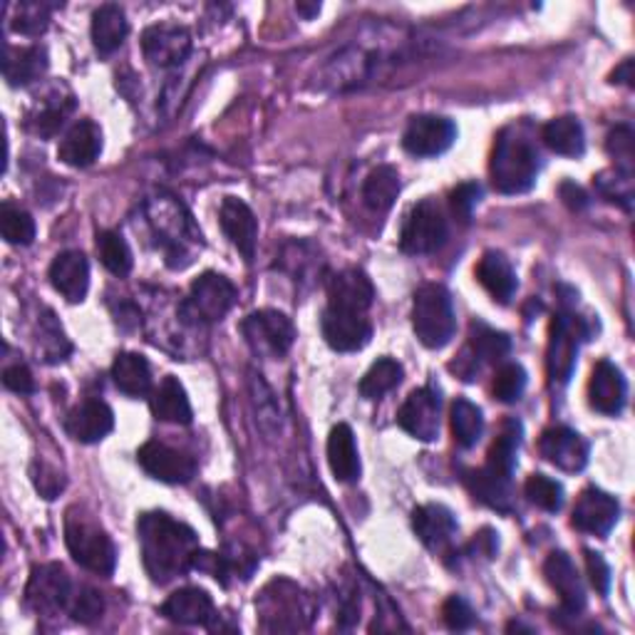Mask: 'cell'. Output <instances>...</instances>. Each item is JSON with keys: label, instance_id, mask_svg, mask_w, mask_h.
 Listing matches in <instances>:
<instances>
[{"label": "cell", "instance_id": "cell-1", "mask_svg": "<svg viewBox=\"0 0 635 635\" xmlns=\"http://www.w3.org/2000/svg\"><path fill=\"white\" fill-rule=\"evenodd\" d=\"M139 549L155 583H169L184 576L199 549L197 531L184 521L171 519L165 511H147L137 521Z\"/></svg>", "mask_w": 635, "mask_h": 635}, {"label": "cell", "instance_id": "cell-2", "mask_svg": "<svg viewBox=\"0 0 635 635\" xmlns=\"http://www.w3.org/2000/svg\"><path fill=\"white\" fill-rule=\"evenodd\" d=\"M533 139L521 127L501 129L491 152V184L501 194H523L537 184L541 161Z\"/></svg>", "mask_w": 635, "mask_h": 635}, {"label": "cell", "instance_id": "cell-3", "mask_svg": "<svg viewBox=\"0 0 635 635\" xmlns=\"http://www.w3.org/2000/svg\"><path fill=\"white\" fill-rule=\"evenodd\" d=\"M261 628L266 633H298L314 621V601L288 579H276L256 599Z\"/></svg>", "mask_w": 635, "mask_h": 635}, {"label": "cell", "instance_id": "cell-4", "mask_svg": "<svg viewBox=\"0 0 635 635\" xmlns=\"http://www.w3.org/2000/svg\"><path fill=\"white\" fill-rule=\"evenodd\" d=\"M412 328H415L417 340L430 350L445 348L455 338V304L445 286L425 284L417 290L415 304H412Z\"/></svg>", "mask_w": 635, "mask_h": 635}, {"label": "cell", "instance_id": "cell-5", "mask_svg": "<svg viewBox=\"0 0 635 635\" xmlns=\"http://www.w3.org/2000/svg\"><path fill=\"white\" fill-rule=\"evenodd\" d=\"M65 543L70 557H73L80 567L99 573V576H109L117 563V549L107 531L85 517L80 509H70L65 519Z\"/></svg>", "mask_w": 635, "mask_h": 635}, {"label": "cell", "instance_id": "cell-6", "mask_svg": "<svg viewBox=\"0 0 635 635\" xmlns=\"http://www.w3.org/2000/svg\"><path fill=\"white\" fill-rule=\"evenodd\" d=\"M447 241V219L435 199H425L410 209L402 224L400 248L410 256H427L445 246Z\"/></svg>", "mask_w": 635, "mask_h": 635}, {"label": "cell", "instance_id": "cell-7", "mask_svg": "<svg viewBox=\"0 0 635 635\" xmlns=\"http://www.w3.org/2000/svg\"><path fill=\"white\" fill-rule=\"evenodd\" d=\"M586 336H589L586 326H583V320L573 314H559L553 318L547 350V370L551 385H567L573 378L581 340Z\"/></svg>", "mask_w": 635, "mask_h": 635}, {"label": "cell", "instance_id": "cell-8", "mask_svg": "<svg viewBox=\"0 0 635 635\" xmlns=\"http://www.w3.org/2000/svg\"><path fill=\"white\" fill-rule=\"evenodd\" d=\"M236 304V286L226 276L207 271L194 284L184 304H181V316L194 322H214L224 318Z\"/></svg>", "mask_w": 635, "mask_h": 635}, {"label": "cell", "instance_id": "cell-9", "mask_svg": "<svg viewBox=\"0 0 635 635\" xmlns=\"http://www.w3.org/2000/svg\"><path fill=\"white\" fill-rule=\"evenodd\" d=\"M241 332L256 356L271 360L284 358L296 340L294 320L278 310H256V314L246 316L241 322Z\"/></svg>", "mask_w": 635, "mask_h": 635}, {"label": "cell", "instance_id": "cell-10", "mask_svg": "<svg viewBox=\"0 0 635 635\" xmlns=\"http://www.w3.org/2000/svg\"><path fill=\"white\" fill-rule=\"evenodd\" d=\"M28 606L35 613H57L70 608L73 603V583H70L65 569L60 563H45V567H35L33 576L28 581L25 589Z\"/></svg>", "mask_w": 635, "mask_h": 635}, {"label": "cell", "instance_id": "cell-11", "mask_svg": "<svg viewBox=\"0 0 635 635\" xmlns=\"http://www.w3.org/2000/svg\"><path fill=\"white\" fill-rule=\"evenodd\" d=\"M457 125L447 117L420 115L412 117L402 135V147L415 157H440L455 145Z\"/></svg>", "mask_w": 635, "mask_h": 635}, {"label": "cell", "instance_id": "cell-12", "mask_svg": "<svg viewBox=\"0 0 635 635\" xmlns=\"http://www.w3.org/2000/svg\"><path fill=\"white\" fill-rule=\"evenodd\" d=\"M137 462L149 477L165 484H187L197 475V462L179 449L149 440L137 452Z\"/></svg>", "mask_w": 635, "mask_h": 635}, {"label": "cell", "instance_id": "cell-13", "mask_svg": "<svg viewBox=\"0 0 635 635\" xmlns=\"http://www.w3.org/2000/svg\"><path fill=\"white\" fill-rule=\"evenodd\" d=\"M322 338L328 346L338 352H356L362 350L372 338V326L366 314H352V310L326 308L320 320Z\"/></svg>", "mask_w": 635, "mask_h": 635}, {"label": "cell", "instance_id": "cell-14", "mask_svg": "<svg viewBox=\"0 0 635 635\" xmlns=\"http://www.w3.org/2000/svg\"><path fill=\"white\" fill-rule=\"evenodd\" d=\"M191 50V35L184 25L159 23L142 33V53L155 67H174L184 63Z\"/></svg>", "mask_w": 635, "mask_h": 635}, {"label": "cell", "instance_id": "cell-15", "mask_svg": "<svg viewBox=\"0 0 635 635\" xmlns=\"http://www.w3.org/2000/svg\"><path fill=\"white\" fill-rule=\"evenodd\" d=\"M398 425L410 437L420 442H432L440 435V395L430 388L410 392L405 405L398 412Z\"/></svg>", "mask_w": 635, "mask_h": 635}, {"label": "cell", "instance_id": "cell-16", "mask_svg": "<svg viewBox=\"0 0 635 635\" xmlns=\"http://www.w3.org/2000/svg\"><path fill=\"white\" fill-rule=\"evenodd\" d=\"M621 517L618 501L611 494L601 491L596 487H589L581 491V497L573 507V527L583 533H593V537H606V533L616 527Z\"/></svg>", "mask_w": 635, "mask_h": 635}, {"label": "cell", "instance_id": "cell-17", "mask_svg": "<svg viewBox=\"0 0 635 635\" xmlns=\"http://www.w3.org/2000/svg\"><path fill=\"white\" fill-rule=\"evenodd\" d=\"M539 449L543 459L571 475L589 465V442L569 427H549L539 440Z\"/></svg>", "mask_w": 635, "mask_h": 635}, {"label": "cell", "instance_id": "cell-18", "mask_svg": "<svg viewBox=\"0 0 635 635\" xmlns=\"http://www.w3.org/2000/svg\"><path fill=\"white\" fill-rule=\"evenodd\" d=\"M543 576H547L551 589L561 596V608L567 616H579V613L586 608V591H583L581 576L569 553H549L547 563H543Z\"/></svg>", "mask_w": 635, "mask_h": 635}, {"label": "cell", "instance_id": "cell-19", "mask_svg": "<svg viewBox=\"0 0 635 635\" xmlns=\"http://www.w3.org/2000/svg\"><path fill=\"white\" fill-rule=\"evenodd\" d=\"M221 229H224L226 239L239 248V254L246 261H254L256 244H258V221L251 211L246 201L236 197H226L219 211Z\"/></svg>", "mask_w": 635, "mask_h": 635}, {"label": "cell", "instance_id": "cell-20", "mask_svg": "<svg viewBox=\"0 0 635 635\" xmlns=\"http://www.w3.org/2000/svg\"><path fill=\"white\" fill-rule=\"evenodd\" d=\"M628 398V385L623 372L613 366L611 360H601L596 368H593V375L589 382V400L591 408L601 412V415L616 417L626 408Z\"/></svg>", "mask_w": 635, "mask_h": 635}, {"label": "cell", "instance_id": "cell-21", "mask_svg": "<svg viewBox=\"0 0 635 635\" xmlns=\"http://www.w3.org/2000/svg\"><path fill=\"white\" fill-rule=\"evenodd\" d=\"M161 616L181 626H211L216 621V608L204 589L187 586L161 603Z\"/></svg>", "mask_w": 635, "mask_h": 635}, {"label": "cell", "instance_id": "cell-22", "mask_svg": "<svg viewBox=\"0 0 635 635\" xmlns=\"http://www.w3.org/2000/svg\"><path fill=\"white\" fill-rule=\"evenodd\" d=\"M375 300V286L360 268H346L328 281V306L366 314Z\"/></svg>", "mask_w": 635, "mask_h": 635}, {"label": "cell", "instance_id": "cell-23", "mask_svg": "<svg viewBox=\"0 0 635 635\" xmlns=\"http://www.w3.org/2000/svg\"><path fill=\"white\" fill-rule=\"evenodd\" d=\"M50 284L70 304H83L89 288V264L83 251H63L50 266Z\"/></svg>", "mask_w": 635, "mask_h": 635}, {"label": "cell", "instance_id": "cell-24", "mask_svg": "<svg viewBox=\"0 0 635 635\" xmlns=\"http://www.w3.org/2000/svg\"><path fill=\"white\" fill-rule=\"evenodd\" d=\"M115 427V415L103 400H85L70 412L65 420V432L75 442L83 445H95V442L105 440Z\"/></svg>", "mask_w": 635, "mask_h": 635}, {"label": "cell", "instance_id": "cell-25", "mask_svg": "<svg viewBox=\"0 0 635 635\" xmlns=\"http://www.w3.org/2000/svg\"><path fill=\"white\" fill-rule=\"evenodd\" d=\"M412 527L420 541L432 551H445L457 537V519L442 504H425L412 511Z\"/></svg>", "mask_w": 635, "mask_h": 635}, {"label": "cell", "instance_id": "cell-26", "mask_svg": "<svg viewBox=\"0 0 635 635\" xmlns=\"http://www.w3.org/2000/svg\"><path fill=\"white\" fill-rule=\"evenodd\" d=\"M99 152H103V129L93 119H80L77 125L70 127V133L60 142L57 157L70 167H89L95 165Z\"/></svg>", "mask_w": 635, "mask_h": 635}, {"label": "cell", "instance_id": "cell-27", "mask_svg": "<svg viewBox=\"0 0 635 635\" xmlns=\"http://www.w3.org/2000/svg\"><path fill=\"white\" fill-rule=\"evenodd\" d=\"M477 278L484 290H487L494 300H499L501 306H507L519 288V281L509 258L499 254V251H487V254L481 256L477 266Z\"/></svg>", "mask_w": 635, "mask_h": 635}, {"label": "cell", "instance_id": "cell-28", "mask_svg": "<svg viewBox=\"0 0 635 635\" xmlns=\"http://www.w3.org/2000/svg\"><path fill=\"white\" fill-rule=\"evenodd\" d=\"M328 465L332 477L342 484H352L360 479V455L356 445V435L348 425H336L328 437Z\"/></svg>", "mask_w": 635, "mask_h": 635}, {"label": "cell", "instance_id": "cell-29", "mask_svg": "<svg viewBox=\"0 0 635 635\" xmlns=\"http://www.w3.org/2000/svg\"><path fill=\"white\" fill-rule=\"evenodd\" d=\"M45 70H47V50L43 45L6 50L3 75L8 80V85L25 87L43 77Z\"/></svg>", "mask_w": 635, "mask_h": 635}, {"label": "cell", "instance_id": "cell-30", "mask_svg": "<svg viewBox=\"0 0 635 635\" xmlns=\"http://www.w3.org/2000/svg\"><path fill=\"white\" fill-rule=\"evenodd\" d=\"M113 382L127 398H147L152 392V368L139 352H119L113 366Z\"/></svg>", "mask_w": 635, "mask_h": 635}, {"label": "cell", "instance_id": "cell-31", "mask_svg": "<svg viewBox=\"0 0 635 635\" xmlns=\"http://www.w3.org/2000/svg\"><path fill=\"white\" fill-rule=\"evenodd\" d=\"M465 484L467 489L475 494V499L487 504V507L504 514H509L514 509V491L509 477H501L489 467H484L465 472Z\"/></svg>", "mask_w": 635, "mask_h": 635}, {"label": "cell", "instance_id": "cell-32", "mask_svg": "<svg viewBox=\"0 0 635 635\" xmlns=\"http://www.w3.org/2000/svg\"><path fill=\"white\" fill-rule=\"evenodd\" d=\"M129 33L125 10L115 3H105L93 15V43L99 55H113L123 47Z\"/></svg>", "mask_w": 635, "mask_h": 635}, {"label": "cell", "instance_id": "cell-33", "mask_svg": "<svg viewBox=\"0 0 635 635\" xmlns=\"http://www.w3.org/2000/svg\"><path fill=\"white\" fill-rule=\"evenodd\" d=\"M152 412L161 422L171 425H189L191 422V405L187 398L184 385L177 378L167 375L159 382V388L152 392Z\"/></svg>", "mask_w": 635, "mask_h": 635}, {"label": "cell", "instance_id": "cell-34", "mask_svg": "<svg viewBox=\"0 0 635 635\" xmlns=\"http://www.w3.org/2000/svg\"><path fill=\"white\" fill-rule=\"evenodd\" d=\"M541 139L553 155L561 157H581L586 149V137H583V127L576 117H557L543 125Z\"/></svg>", "mask_w": 635, "mask_h": 635}, {"label": "cell", "instance_id": "cell-35", "mask_svg": "<svg viewBox=\"0 0 635 635\" xmlns=\"http://www.w3.org/2000/svg\"><path fill=\"white\" fill-rule=\"evenodd\" d=\"M400 194V174L395 167L382 165L378 169L370 171V177L366 179V187H362V201L370 211L375 214H385L392 209L395 199Z\"/></svg>", "mask_w": 635, "mask_h": 635}, {"label": "cell", "instance_id": "cell-36", "mask_svg": "<svg viewBox=\"0 0 635 635\" xmlns=\"http://www.w3.org/2000/svg\"><path fill=\"white\" fill-rule=\"evenodd\" d=\"M519 447H521V425L517 420H507L499 432V437L494 440V445L489 447L487 467L501 477H511L514 467H517Z\"/></svg>", "mask_w": 635, "mask_h": 635}, {"label": "cell", "instance_id": "cell-37", "mask_svg": "<svg viewBox=\"0 0 635 635\" xmlns=\"http://www.w3.org/2000/svg\"><path fill=\"white\" fill-rule=\"evenodd\" d=\"M449 422H452V435H455V442L459 447L469 449L481 440L484 417L475 402H469L465 398L455 400V405H452V412H449Z\"/></svg>", "mask_w": 635, "mask_h": 635}, {"label": "cell", "instance_id": "cell-38", "mask_svg": "<svg viewBox=\"0 0 635 635\" xmlns=\"http://www.w3.org/2000/svg\"><path fill=\"white\" fill-rule=\"evenodd\" d=\"M402 382V366L392 358H380L360 380V395L366 400H380Z\"/></svg>", "mask_w": 635, "mask_h": 635}, {"label": "cell", "instance_id": "cell-39", "mask_svg": "<svg viewBox=\"0 0 635 635\" xmlns=\"http://www.w3.org/2000/svg\"><path fill=\"white\" fill-rule=\"evenodd\" d=\"M97 254L103 266L115 276H127L133 271V251L123 234L117 231H99L97 234Z\"/></svg>", "mask_w": 635, "mask_h": 635}, {"label": "cell", "instance_id": "cell-40", "mask_svg": "<svg viewBox=\"0 0 635 635\" xmlns=\"http://www.w3.org/2000/svg\"><path fill=\"white\" fill-rule=\"evenodd\" d=\"M469 348L475 352V358H481L484 362H501L509 356L511 340L507 332H499L484 322H472V336Z\"/></svg>", "mask_w": 635, "mask_h": 635}, {"label": "cell", "instance_id": "cell-41", "mask_svg": "<svg viewBox=\"0 0 635 635\" xmlns=\"http://www.w3.org/2000/svg\"><path fill=\"white\" fill-rule=\"evenodd\" d=\"M0 231H3L8 244L30 246L35 239V221L20 207L3 204V209H0Z\"/></svg>", "mask_w": 635, "mask_h": 635}, {"label": "cell", "instance_id": "cell-42", "mask_svg": "<svg viewBox=\"0 0 635 635\" xmlns=\"http://www.w3.org/2000/svg\"><path fill=\"white\" fill-rule=\"evenodd\" d=\"M40 350H43V356L47 362H63L70 352H73V346H70V340L65 338V330L60 322L55 320V316L45 314V318H40Z\"/></svg>", "mask_w": 635, "mask_h": 635}, {"label": "cell", "instance_id": "cell-43", "mask_svg": "<svg viewBox=\"0 0 635 635\" xmlns=\"http://www.w3.org/2000/svg\"><path fill=\"white\" fill-rule=\"evenodd\" d=\"M527 370H523L519 362H507V366H501L497 370V375H494V398H497L499 402H507V405H511V402H519L521 395H523V390H527Z\"/></svg>", "mask_w": 635, "mask_h": 635}, {"label": "cell", "instance_id": "cell-44", "mask_svg": "<svg viewBox=\"0 0 635 635\" xmlns=\"http://www.w3.org/2000/svg\"><path fill=\"white\" fill-rule=\"evenodd\" d=\"M523 491H527V499L543 511H559L563 507V487L547 475H531Z\"/></svg>", "mask_w": 635, "mask_h": 635}, {"label": "cell", "instance_id": "cell-45", "mask_svg": "<svg viewBox=\"0 0 635 635\" xmlns=\"http://www.w3.org/2000/svg\"><path fill=\"white\" fill-rule=\"evenodd\" d=\"M596 187L603 197H606L608 201H613V204H618L621 207H626L631 209V201H633V187H631V174L628 171H603V174L596 177Z\"/></svg>", "mask_w": 635, "mask_h": 635}, {"label": "cell", "instance_id": "cell-46", "mask_svg": "<svg viewBox=\"0 0 635 635\" xmlns=\"http://www.w3.org/2000/svg\"><path fill=\"white\" fill-rule=\"evenodd\" d=\"M105 613V599L103 593L95 589H80V593L73 596V603H70V616H73L77 623H95L103 618Z\"/></svg>", "mask_w": 635, "mask_h": 635}, {"label": "cell", "instance_id": "cell-47", "mask_svg": "<svg viewBox=\"0 0 635 635\" xmlns=\"http://www.w3.org/2000/svg\"><path fill=\"white\" fill-rule=\"evenodd\" d=\"M50 23L47 6L43 3H20L15 8L13 30L20 35H40Z\"/></svg>", "mask_w": 635, "mask_h": 635}, {"label": "cell", "instance_id": "cell-48", "mask_svg": "<svg viewBox=\"0 0 635 635\" xmlns=\"http://www.w3.org/2000/svg\"><path fill=\"white\" fill-rule=\"evenodd\" d=\"M479 199H481V187L477 184V181H465V184L452 189L449 207L452 211H455V216L467 224L472 214H475Z\"/></svg>", "mask_w": 635, "mask_h": 635}, {"label": "cell", "instance_id": "cell-49", "mask_svg": "<svg viewBox=\"0 0 635 635\" xmlns=\"http://www.w3.org/2000/svg\"><path fill=\"white\" fill-rule=\"evenodd\" d=\"M442 621L449 631H467L475 623V611L462 596H452L442 606Z\"/></svg>", "mask_w": 635, "mask_h": 635}, {"label": "cell", "instance_id": "cell-50", "mask_svg": "<svg viewBox=\"0 0 635 635\" xmlns=\"http://www.w3.org/2000/svg\"><path fill=\"white\" fill-rule=\"evenodd\" d=\"M70 109H73V103L63 105V99H60L57 105H47L43 113L35 117V133L43 135V137H53L60 127L65 125V117Z\"/></svg>", "mask_w": 635, "mask_h": 635}, {"label": "cell", "instance_id": "cell-51", "mask_svg": "<svg viewBox=\"0 0 635 635\" xmlns=\"http://www.w3.org/2000/svg\"><path fill=\"white\" fill-rule=\"evenodd\" d=\"M3 385H6L10 392H18V395H30V392L35 390L33 372H30L28 366H23V362H15V366L6 368V372H3Z\"/></svg>", "mask_w": 635, "mask_h": 635}, {"label": "cell", "instance_id": "cell-52", "mask_svg": "<svg viewBox=\"0 0 635 635\" xmlns=\"http://www.w3.org/2000/svg\"><path fill=\"white\" fill-rule=\"evenodd\" d=\"M586 567H589L593 589H596L601 596H606L611 589V569H608L606 559H603L596 551H586Z\"/></svg>", "mask_w": 635, "mask_h": 635}, {"label": "cell", "instance_id": "cell-53", "mask_svg": "<svg viewBox=\"0 0 635 635\" xmlns=\"http://www.w3.org/2000/svg\"><path fill=\"white\" fill-rule=\"evenodd\" d=\"M608 152L611 157H616L618 161H623V165H631V159H633V133H631V127L626 125H621L613 129V133L608 135Z\"/></svg>", "mask_w": 635, "mask_h": 635}, {"label": "cell", "instance_id": "cell-54", "mask_svg": "<svg viewBox=\"0 0 635 635\" xmlns=\"http://www.w3.org/2000/svg\"><path fill=\"white\" fill-rule=\"evenodd\" d=\"M33 479H35L38 491L43 494L45 499H55L57 494L65 489V479H63V475H60V472H55V469L45 467V465H40V472H38V469L33 472Z\"/></svg>", "mask_w": 635, "mask_h": 635}, {"label": "cell", "instance_id": "cell-55", "mask_svg": "<svg viewBox=\"0 0 635 635\" xmlns=\"http://www.w3.org/2000/svg\"><path fill=\"white\" fill-rule=\"evenodd\" d=\"M559 194L563 199V204L573 211H581V209L589 207V194L579 184H573V181H563Z\"/></svg>", "mask_w": 635, "mask_h": 635}, {"label": "cell", "instance_id": "cell-56", "mask_svg": "<svg viewBox=\"0 0 635 635\" xmlns=\"http://www.w3.org/2000/svg\"><path fill=\"white\" fill-rule=\"evenodd\" d=\"M472 551H477V553H484L487 559H494L497 557V551H499V539H497V533H494L491 529H484L479 537L472 541Z\"/></svg>", "mask_w": 635, "mask_h": 635}, {"label": "cell", "instance_id": "cell-57", "mask_svg": "<svg viewBox=\"0 0 635 635\" xmlns=\"http://www.w3.org/2000/svg\"><path fill=\"white\" fill-rule=\"evenodd\" d=\"M611 83H618V85H633V60H623V65L616 67V73L611 75Z\"/></svg>", "mask_w": 635, "mask_h": 635}, {"label": "cell", "instance_id": "cell-58", "mask_svg": "<svg viewBox=\"0 0 635 635\" xmlns=\"http://www.w3.org/2000/svg\"><path fill=\"white\" fill-rule=\"evenodd\" d=\"M298 13L300 15H306V18H314L320 13V3H314V6H306V3H298Z\"/></svg>", "mask_w": 635, "mask_h": 635}]
</instances>
